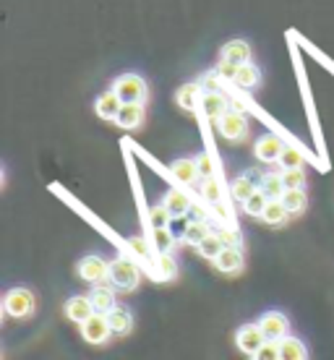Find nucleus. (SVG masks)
Returning a JSON list of instances; mask_svg holds the SVG:
<instances>
[{
  "mask_svg": "<svg viewBox=\"0 0 334 360\" xmlns=\"http://www.w3.org/2000/svg\"><path fill=\"white\" fill-rule=\"evenodd\" d=\"M108 279L115 285L117 290L131 292V290L139 288V282H141V271H139V266H136L131 259L117 256L115 262H110V277Z\"/></svg>",
  "mask_w": 334,
  "mask_h": 360,
  "instance_id": "f257e3e1",
  "label": "nucleus"
},
{
  "mask_svg": "<svg viewBox=\"0 0 334 360\" xmlns=\"http://www.w3.org/2000/svg\"><path fill=\"white\" fill-rule=\"evenodd\" d=\"M3 308L13 319H29L37 308V297L29 288H13L3 297Z\"/></svg>",
  "mask_w": 334,
  "mask_h": 360,
  "instance_id": "f03ea898",
  "label": "nucleus"
},
{
  "mask_svg": "<svg viewBox=\"0 0 334 360\" xmlns=\"http://www.w3.org/2000/svg\"><path fill=\"white\" fill-rule=\"evenodd\" d=\"M113 89L117 91V97L123 102H146L149 97V86L139 73H123L113 82Z\"/></svg>",
  "mask_w": 334,
  "mask_h": 360,
  "instance_id": "7ed1b4c3",
  "label": "nucleus"
},
{
  "mask_svg": "<svg viewBox=\"0 0 334 360\" xmlns=\"http://www.w3.org/2000/svg\"><path fill=\"white\" fill-rule=\"evenodd\" d=\"M264 342H266V334L259 324H243L235 332V347L248 358H256Z\"/></svg>",
  "mask_w": 334,
  "mask_h": 360,
  "instance_id": "20e7f679",
  "label": "nucleus"
},
{
  "mask_svg": "<svg viewBox=\"0 0 334 360\" xmlns=\"http://www.w3.org/2000/svg\"><path fill=\"white\" fill-rule=\"evenodd\" d=\"M110 334H113L110 319H108V314H100V311H94V314L82 324V337L89 345H105L110 340Z\"/></svg>",
  "mask_w": 334,
  "mask_h": 360,
  "instance_id": "39448f33",
  "label": "nucleus"
},
{
  "mask_svg": "<svg viewBox=\"0 0 334 360\" xmlns=\"http://www.w3.org/2000/svg\"><path fill=\"white\" fill-rule=\"evenodd\" d=\"M217 131L227 141H243L245 136H248V120H245L243 112L227 110L225 115L217 120Z\"/></svg>",
  "mask_w": 334,
  "mask_h": 360,
  "instance_id": "423d86ee",
  "label": "nucleus"
},
{
  "mask_svg": "<svg viewBox=\"0 0 334 360\" xmlns=\"http://www.w3.org/2000/svg\"><path fill=\"white\" fill-rule=\"evenodd\" d=\"M76 274L84 279V282H91V285H97V282H105L110 277V264L100 256H84L82 262L76 264Z\"/></svg>",
  "mask_w": 334,
  "mask_h": 360,
  "instance_id": "0eeeda50",
  "label": "nucleus"
},
{
  "mask_svg": "<svg viewBox=\"0 0 334 360\" xmlns=\"http://www.w3.org/2000/svg\"><path fill=\"white\" fill-rule=\"evenodd\" d=\"M285 149L282 144V139L277 134H264L256 139V144H253V154H256V160L264 165H271V162H280V154Z\"/></svg>",
  "mask_w": 334,
  "mask_h": 360,
  "instance_id": "6e6552de",
  "label": "nucleus"
},
{
  "mask_svg": "<svg viewBox=\"0 0 334 360\" xmlns=\"http://www.w3.org/2000/svg\"><path fill=\"white\" fill-rule=\"evenodd\" d=\"M259 326L264 329L266 340H282L290 329V319L282 311H266V314L259 319Z\"/></svg>",
  "mask_w": 334,
  "mask_h": 360,
  "instance_id": "1a4fd4ad",
  "label": "nucleus"
},
{
  "mask_svg": "<svg viewBox=\"0 0 334 360\" xmlns=\"http://www.w3.org/2000/svg\"><path fill=\"white\" fill-rule=\"evenodd\" d=\"M214 266L222 274H238V271L243 269V251H240V245H225L214 256Z\"/></svg>",
  "mask_w": 334,
  "mask_h": 360,
  "instance_id": "9d476101",
  "label": "nucleus"
},
{
  "mask_svg": "<svg viewBox=\"0 0 334 360\" xmlns=\"http://www.w3.org/2000/svg\"><path fill=\"white\" fill-rule=\"evenodd\" d=\"M115 123L123 131H136V128L144 123V102H123Z\"/></svg>",
  "mask_w": 334,
  "mask_h": 360,
  "instance_id": "9b49d317",
  "label": "nucleus"
},
{
  "mask_svg": "<svg viewBox=\"0 0 334 360\" xmlns=\"http://www.w3.org/2000/svg\"><path fill=\"white\" fill-rule=\"evenodd\" d=\"M120 108H123V99L117 97L115 89L100 94L97 102H94V112H97V117H102V120H115Z\"/></svg>",
  "mask_w": 334,
  "mask_h": 360,
  "instance_id": "f8f14e48",
  "label": "nucleus"
},
{
  "mask_svg": "<svg viewBox=\"0 0 334 360\" xmlns=\"http://www.w3.org/2000/svg\"><path fill=\"white\" fill-rule=\"evenodd\" d=\"M94 314V303H91L89 295H73L68 303H65V316L76 321V324H84L89 316Z\"/></svg>",
  "mask_w": 334,
  "mask_h": 360,
  "instance_id": "ddd939ff",
  "label": "nucleus"
},
{
  "mask_svg": "<svg viewBox=\"0 0 334 360\" xmlns=\"http://www.w3.org/2000/svg\"><path fill=\"white\" fill-rule=\"evenodd\" d=\"M162 204L170 209L172 219H181V217H186V214H188V209L193 207V204H191L188 193H183V191H175V188L165 193Z\"/></svg>",
  "mask_w": 334,
  "mask_h": 360,
  "instance_id": "4468645a",
  "label": "nucleus"
},
{
  "mask_svg": "<svg viewBox=\"0 0 334 360\" xmlns=\"http://www.w3.org/2000/svg\"><path fill=\"white\" fill-rule=\"evenodd\" d=\"M115 288V285H113ZM108 288V285H102V282H97L94 285V290L89 292L91 303H94V311H100V314H108V311H113L115 308V290Z\"/></svg>",
  "mask_w": 334,
  "mask_h": 360,
  "instance_id": "2eb2a0df",
  "label": "nucleus"
},
{
  "mask_svg": "<svg viewBox=\"0 0 334 360\" xmlns=\"http://www.w3.org/2000/svg\"><path fill=\"white\" fill-rule=\"evenodd\" d=\"M201 84H183L181 89L175 91V102H178V108L183 110H196L201 105Z\"/></svg>",
  "mask_w": 334,
  "mask_h": 360,
  "instance_id": "dca6fc26",
  "label": "nucleus"
},
{
  "mask_svg": "<svg viewBox=\"0 0 334 360\" xmlns=\"http://www.w3.org/2000/svg\"><path fill=\"white\" fill-rule=\"evenodd\" d=\"M201 110H204V115H207L209 120H219L230 108H227V99L222 97L219 91H209V94L201 97Z\"/></svg>",
  "mask_w": 334,
  "mask_h": 360,
  "instance_id": "f3484780",
  "label": "nucleus"
},
{
  "mask_svg": "<svg viewBox=\"0 0 334 360\" xmlns=\"http://www.w3.org/2000/svg\"><path fill=\"white\" fill-rule=\"evenodd\" d=\"M170 172L181 180V183H186V186H193V183L201 178L196 160H175V162L170 165Z\"/></svg>",
  "mask_w": 334,
  "mask_h": 360,
  "instance_id": "a211bd4d",
  "label": "nucleus"
},
{
  "mask_svg": "<svg viewBox=\"0 0 334 360\" xmlns=\"http://www.w3.org/2000/svg\"><path fill=\"white\" fill-rule=\"evenodd\" d=\"M288 217H293V214H290L288 207L282 204V198H269V204H266V209H264L262 219L271 227H280L288 222Z\"/></svg>",
  "mask_w": 334,
  "mask_h": 360,
  "instance_id": "6ab92c4d",
  "label": "nucleus"
},
{
  "mask_svg": "<svg viewBox=\"0 0 334 360\" xmlns=\"http://www.w3.org/2000/svg\"><path fill=\"white\" fill-rule=\"evenodd\" d=\"M308 350L298 337H282L280 340V360H306Z\"/></svg>",
  "mask_w": 334,
  "mask_h": 360,
  "instance_id": "aec40b11",
  "label": "nucleus"
},
{
  "mask_svg": "<svg viewBox=\"0 0 334 360\" xmlns=\"http://www.w3.org/2000/svg\"><path fill=\"white\" fill-rule=\"evenodd\" d=\"M108 319H110V326H113V334H128L134 329V316H131L128 308L115 306L113 311H108Z\"/></svg>",
  "mask_w": 334,
  "mask_h": 360,
  "instance_id": "412c9836",
  "label": "nucleus"
},
{
  "mask_svg": "<svg viewBox=\"0 0 334 360\" xmlns=\"http://www.w3.org/2000/svg\"><path fill=\"white\" fill-rule=\"evenodd\" d=\"M282 204L288 207V212L293 217L295 214H303L308 207V196L303 188H285V193H282Z\"/></svg>",
  "mask_w": 334,
  "mask_h": 360,
  "instance_id": "4be33fe9",
  "label": "nucleus"
},
{
  "mask_svg": "<svg viewBox=\"0 0 334 360\" xmlns=\"http://www.w3.org/2000/svg\"><path fill=\"white\" fill-rule=\"evenodd\" d=\"M235 84H238V86H243V89H256V86L262 84V71H259L251 60H245V63H240V68H238Z\"/></svg>",
  "mask_w": 334,
  "mask_h": 360,
  "instance_id": "5701e85b",
  "label": "nucleus"
},
{
  "mask_svg": "<svg viewBox=\"0 0 334 360\" xmlns=\"http://www.w3.org/2000/svg\"><path fill=\"white\" fill-rule=\"evenodd\" d=\"M222 58L235 60V63H245V60H251V45H248L245 39H230V42L222 47Z\"/></svg>",
  "mask_w": 334,
  "mask_h": 360,
  "instance_id": "b1692460",
  "label": "nucleus"
},
{
  "mask_svg": "<svg viewBox=\"0 0 334 360\" xmlns=\"http://www.w3.org/2000/svg\"><path fill=\"white\" fill-rule=\"evenodd\" d=\"M259 188H262L269 198H282V193H285L282 172H264L262 180H259Z\"/></svg>",
  "mask_w": 334,
  "mask_h": 360,
  "instance_id": "393cba45",
  "label": "nucleus"
},
{
  "mask_svg": "<svg viewBox=\"0 0 334 360\" xmlns=\"http://www.w3.org/2000/svg\"><path fill=\"white\" fill-rule=\"evenodd\" d=\"M207 235H212L207 219H191L188 225H186V230H183V240L188 245H199Z\"/></svg>",
  "mask_w": 334,
  "mask_h": 360,
  "instance_id": "a878e982",
  "label": "nucleus"
},
{
  "mask_svg": "<svg viewBox=\"0 0 334 360\" xmlns=\"http://www.w3.org/2000/svg\"><path fill=\"white\" fill-rule=\"evenodd\" d=\"M256 188H259V186L253 183L251 175H238V178L233 180V186H230V196H233L235 201H240V204H243L245 198L251 196Z\"/></svg>",
  "mask_w": 334,
  "mask_h": 360,
  "instance_id": "bb28decb",
  "label": "nucleus"
},
{
  "mask_svg": "<svg viewBox=\"0 0 334 360\" xmlns=\"http://www.w3.org/2000/svg\"><path fill=\"white\" fill-rule=\"evenodd\" d=\"M266 204H269V196H266V193H264L262 188H256L251 193V196L245 198L243 201V212L248 217H259V219H262V214H264V209H266Z\"/></svg>",
  "mask_w": 334,
  "mask_h": 360,
  "instance_id": "cd10ccee",
  "label": "nucleus"
},
{
  "mask_svg": "<svg viewBox=\"0 0 334 360\" xmlns=\"http://www.w3.org/2000/svg\"><path fill=\"white\" fill-rule=\"evenodd\" d=\"M178 277V262L170 253H160L157 256V266H154V279H175Z\"/></svg>",
  "mask_w": 334,
  "mask_h": 360,
  "instance_id": "c85d7f7f",
  "label": "nucleus"
},
{
  "mask_svg": "<svg viewBox=\"0 0 334 360\" xmlns=\"http://www.w3.org/2000/svg\"><path fill=\"white\" fill-rule=\"evenodd\" d=\"M225 248V243H222V238H219V233H212L207 235L204 240H201L199 245H196V251H199V256H204V259H212L214 262V256H217L219 251Z\"/></svg>",
  "mask_w": 334,
  "mask_h": 360,
  "instance_id": "c756f323",
  "label": "nucleus"
},
{
  "mask_svg": "<svg viewBox=\"0 0 334 360\" xmlns=\"http://www.w3.org/2000/svg\"><path fill=\"white\" fill-rule=\"evenodd\" d=\"M152 245L157 248V253H170L172 245H175V238L170 235V227H160V230H154Z\"/></svg>",
  "mask_w": 334,
  "mask_h": 360,
  "instance_id": "7c9ffc66",
  "label": "nucleus"
},
{
  "mask_svg": "<svg viewBox=\"0 0 334 360\" xmlns=\"http://www.w3.org/2000/svg\"><path fill=\"white\" fill-rule=\"evenodd\" d=\"M282 180H285V188H306V172H303V167L282 170Z\"/></svg>",
  "mask_w": 334,
  "mask_h": 360,
  "instance_id": "2f4dec72",
  "label": "nucleus"
},
{
  "mask_svg": "<svg viewBox=\"0 0 334 360\" xmlns=\"http://www.w3.org/2000/svg\"><path fill=\"white\" fill-rule=\"evenodd\" d=\"M170 209L165 207V204H157V207H152V212H149V222H152L154 230H160V227H170Z\"/></svg>",
  "mask_w": 334,
  "mask_h": 360,
  "instance_id": "473e14b6",
  "label": "nucleus"
},
{
  "mask_svg": "<svg viewBox=\"0 0 334 360\" xmlns=\"http://www.w3.org/2000/svg\"><path fill=\"white\" fill-rule=\"evenodd\" d=\"M280 167L282 170H288V167H303V154L298 149H293V146H285L280 154Z\"/></svg>",
  "mask_w": 334,
  "mask_h": 360,
  "instance_id": "72a5a7b5",
  "label": "nucleus"
},
{
  "mask_svg": "<svg viewBox=\"0 0 334 360\" xmlns=\"http://www.w3.org/2000/svg\"><path fill=\"white\" fill-rule=\"evenodd\" d=\"M201 193H204V198H207L209 204H217L219 196H222V191H219V183L214 175H209V178H204V186H201Z\"/></svg>",
  "mask_w": 334,
  "mask_h": 360,
  "instance_id": "f704fd0d",
  "label": "nucleus"
},
{
  "mask_svg": "<svg viewBox=\"0 0 334 360\" xmlns=\"http://www.w3.org/2000/svg\"><path fill=\"white\" fill-rule=\"evenodd\" d=\"M238 68H240V63H235V60H227V58H222L217 65V76L219 79H225V82H235V76H238Z\"/></svg>",
  "mask_w": 334,
  "mask_h": 360,
  "instance_id": "c9c22d12",
  "label": "nucleus"
},
{
  "mask_svg": "<svg viewBox=\"0 0 334 360\" xmlns=\"http://www.w3.org/2000/svg\"><path fill=\"white\" fill-rule=\"evenodd\" d=\"M256 358L259 360H280V340H266Z\"/></svg>",
  "mask_w": 334,
  "mask_h": 360,
  "instance_id": "e433bc0d",
  "label": "nucleus"
},
{
  "mask_svg": "<svg viewBox=\"0 0 334 360\" xmlns=\"http://www.w3.org/2000/svg\"><path fill=\"white\" fill-rule=\"evenodd\" d=\"M128 245H131V251L136 253V256H141V259H149V243H146V238H141V235H136V238H131L128 240Z\"/></svg>",
  "mask_w": 334,
  "mask_h": 360,
  "instance_id": "4c0bfd02",
  "label": "nucleus"
},
{
  "mask_svg": "<svg viewBox=\"0 0 334 360\" xmlns=\"http://www.w3.org/2000/svg\"><path fill=\"white\" fill-rule=\"evenodd\" d=\"M196 165H199L201 178H209V175H214V165H212V157H209V154H199V157H196Z\"/></svg>",
  "mask_w": 334,
  "mask_h": 360,
  "instance_id": "58836bf2",
  "label": "nucleus"
},
{
  "mask_svg": "<svg viewBox=\"0 0 334 360\" xmlns=\"http://www.w3.org/2000/svg\"><path fill=\"white\" fill-rule=\"evenodd\" d=\"M219 238H222V243H225V245H240V235H238V233L222 230V233H219Z\"/></svg>",
  "mask_w": 334,
  "mask_h": 360,
  "instance_id": "ea45409f",
  "label": "nucleus"
}]
</instances>
